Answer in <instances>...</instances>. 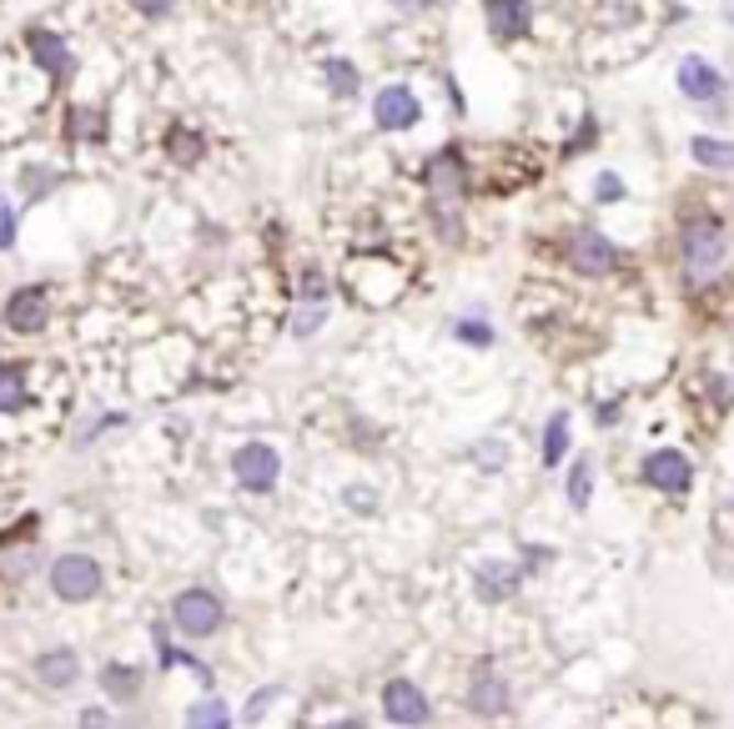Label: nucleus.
<instances>
[{"label": "nucleus", "instance_id": "1", "mask_svg": "<svg viewBox=\"0 0 734 729\" xmlns=\"http://www.w3.org/2000/svg\"><path fill=\"white\" fill-rule=\"evenodd\" d=\"M427 181V202H433V222H438V232L448 242H463V197H468V167H463V152L458 146H448V152H438L433 161H427L423 171Z\"/></svg>", "mask_w": 734, "mask_h": 729}, {"label": "nucleus", "instance_id": "2", "mask_svg": "<svg viewBox=\"0 0 734 729\" xmlns=\"http://www.w3.org/2000/svg\"><path fill=\"white\" fill-rule=\"evenodd\" d=\"M679 262H685L689 288H710L730 262V237H724L720 216H689L679 232Z\"/></svg>", "mask_w": 734, "mask_h": 729}, {"label": "nucleus", "instance_id": "3", "mask_svg": "<svg viewBox=\"0 0 734 729\" xmlns=\"http://www.w3.org/2000/svg\"><path fill=\"white\" fill-rule=\"evenodd\" d=\"M101 588H107V574H101V563L91 553H60L51 563V594L60 604H91Z\"/></svg>", "mask_w": 734, "mask_h": 729}, {"label": "nucleus", "instance_id": "4", "mask_svg": "<svg viewBox=\"0 0 734 729\" xmlns=\"http://www.w3.org/2000/svg\"><path fill=\"white\" fill-rule=\"evenodd\" d=\"M171 619H177V629L187 633V639H212L216 629L226 624V604L216 588H181L177 598H171Z\"/></svg>", "mask_w": 734, "mask_h": 729}, {"label": "nucleus", "instance_id": "5", "mask_svg": "<svg viewBox=\"0 0 734 729\" xmlns=\"http://www.w3.org/2000/svg\"><path fill=\"white\" fill-rule=\"evenodd\" d=\"M232 479L247 493H273L277 479H282V458H277L273 442H242L232 453Z\"/></svg>", "mask_w": 734, "mask_h": 729}, {"label": "nucleus", "instance_id": "6", "mask_svg": "<svg viewBox=\"0 0 734 729\" xmlns=\"http://www.w3.org/2000/svg\"><path fill=\"white\" fill-rule=\"evenodd\" d=\"M382 719L398 729H423L433 719V705L413 680H388L382 684Z\"/></svg>", "mask_w": 734, "mask_h": 729}, {"label": "nucleus", "instance_id": "7", "mask_svg": "<svg viewBox=\"0 0 734 729\" xmlns=\"http://www.w3.org/2000/svg\"><path fill=\"white\" fill-rule=\"evenodd\" d=\"M644 483L659 493H689L694 489V463H689L679 448H654L644 458Z\"/></svg>", "mask_w": 734, "mask_h": 729}, {"label": "nucleus", "instance_id": "8", "mask_svg": "<svg viewBox=\"0 0 734 729\" xmlns=\"http://www.w3.org/2000/svg\"><path fill=\"white\" fill-rule=\"evenodd\" d=\"M509 705H513L509 680H503L498 670H488V664H478L474 680H468V709H474L478 719H503Z\"/></svg>", "mask_w": 734, "mask_h": 729}, {"label": "nucleus", "instance_id": "9", "mask_svg": "<svg viewBox=\"0 0 734 729\" xmlns=\"http://www.w3.org/2000/svg\"><path fill=\"white\" fill-rule=\"evenodd\" d=\"M569 262H574V272H583V277H604L619 267V247L604 232L583 227V232H574V242H569Z\"/></svg>", "mask_w": 734, "mask_h": 729}, {"label": "nucleus", "instance_id": "10", "mask_svg": "<svg viewBox=\"0 0 734 729\" xmlns=\"http://www.w3.org/2000/svg\"><path fill=\"white\" fill-rule=\"evenodd\" d=\"M46 323H51V298H46V288H21V292H11V302H5V327H11V333L36 337V333H46Z\"/></svg>", "mask_w": 734, "mask_h": 729}, {"label": "nucleus", "instance_id": "11", "mask_svg": "<svg viewBox=\"0 0 734 729\" xmlns=\"http://www.w3.org/2000/svg\"><path fill=\"white\" fill-rule=\"evenodd\" d=\"M418 116H423V106H418V97L408 86H382L378 101H372L378 132H408V126H418Z\"/></svg>", "mask_w": 734, "mask_h": 729}, {"label": "nucleus", "instance_id": "12", "mask_svg": "<svg viewBox=\"0 0 734 729\" xmlns=\"http://www.w3.org/2000/svg\"><path fill=\"white\" fill-rule=\"evenodd\" d=\"M483 15L498 41H519V36H529V25H533L529 0H483Z\"/></svg>", "mask_w": 734, "mask_h": 729}, {"label": "nucleus", "instance_id": "13", "mask_svg": "<svg viewBox=\"0 0 734 729\" xmlns=\"http://www.w3.org/2000/svg\"><path fill=\"white\" fill-rule=\"evenodd\" d=\"M679 91H685L689 101H720V91H724V76L714 71L710 60L685 56V60H679Z\"/></svg>", "mask_w": 734, "mask_h": 729}, {"label": "nucleus", "instance_id": "14", "mask_svg": "<svg viewBox=\"0 0 734 729\" xmlns=\"http://www.w3.org/2000/svg\"><path fill=\"white\" fill-rule=\"evenodd\" d=\"M36 680L46 684V689H71L76 680H81V659H76V649H46V654L36 659Z\"/></svg>", "mask_w": 734, "mask_h": 729}, {"label": "nucleus", "instance_id": "15", "mask_svg": "<svg viewBox=\"0 0 734 729\" xmlns=\"http://www.w3.org/2000/svg\"><path fill=\"white\" fill-rule=\"evenodd\" d=\"M31 51H36V60H41V71L51 76V81H66V76L76 71V56L66 51V41L56 36V31H31Z\"/></svg>", "mask_w": 734, "mask_h": 729}, {"label": "nucleus", "instance_id": "16", "mask_svg": "<svg viewBox=\"0 0 734 729\" xmlns=\"http://www.w3.org/2000/svg\"><path fill=\"white\" fill-rule=\"evenodd\" d=\"M513 588H519V569H509L498 559H488V569H478V598L503 604V598H513Z\"/></svg>", "mask_w": 734, "mask_h": 729}, {"label": "nucleus", "instance_id": "17", "mask_svg": "<svg viewBox=\"0 0 734 729\" xmlns=\"http://www.w3.org/2000/svg\"><path fill=\"white\" fill-rule=\"evenodd\" d=\"M101 689L111 699H136L142 694V670L136 664H101Z\"/></svg>", "mask_w": 734, "mask_h": 729}, {"label": "nucleus", "instance_id": "18", "mask_svg": "<svg viewBox=\"0 0 734 729\" xmlns=\"http://www.w3.org/2000/svg\"><path fill=\"white\" fill-rule=\"evenodd\" d=\"M689 156H694L699 167H710V171H730V167H734V142L694 136V142H689Z\"/></svg>", "mask_w": 734, "mask_h": 729}, {"label": "nucleus", "instance_id": "19", "mask_svg": "<svg viewBox=\"0 0 734 729\" xmlns=\"http://www.w3.org/2000/svg\"><path fill=\"white\" fill-rule=\"evenodd\" d=\"M187 729H232V709H226L216 694H207V699H197V705L187 709Z\"/></svg>", "mask_w": 734, "mask_h": 729}, {"label": "nucleus", "instance_id": "20", "mask_svg": "<svg viewBox=\"0 0 734 729\" xmlns=\"http://www.w3.org/2000/svg\"><path fill=\"white\" fill-rule=\"evenodd\" d=\"M564 453H569V413L558 407L554 418H548V428H544V463L558 468V463H564Z\"/></svg>", "mask_w": 734, "mask_h": 729}, {"label": "nucleus", "instance_id": "21", "mask_svg": "<svg viewBox=\"0 0 734 729\" xmlns=\"http://www.w3.org/2000/svg\"><path fill=\"white\" fill-rule=\"evenodd\" d=\"M564 493H569V503L574 508H589V498H593V463L589 458H574V468H569V479H564Z\"/></svg>", "mask_w": 734, "mask_h": 729}, {"label": "nucleus", "instance_id": "22", "mask_svg": "<svg viewBox=\"0 0 734 729\" xmlns=\"http://www.w3.org/2000/svg\"><path fill=\"white\" fill-rule=\"evenodd\" d=\"M25 397H31V388H25V368H0V413H15V407H25Z\"/></svg>", "mask_w": 734, "mask_h": 729}, {"label": "nucleus", "instance_id": "23", "mask_svg": "<svg viewBox=\"0 0 734 729\" xmlns=\"http://www.w3.org/2000/svg\"><path fill=\"white\" fill-rule=\"evenodd\" d=\"M453 337L468 347H493V323H478V317H458L453 323Z\"/></svg>", "mask_w": 734, "mask_h": 729}, {"label": "nucleus", "instance_id": "24", "mask_svg": "<svg viewBox=\"0 0 734 729\" xmlns=\"http://www.w3.org/2000/svg\"><path fill=\"white\" fill-rule=\"evenodd\" d=\"M282 694H287V684H267V689H257L247 699V709H242V719H247V725H262V715H267V709H273Z\"/></svg>", "mask_w": 734, "mask_h": 729}, {"label": "nucleus", "instance_id": "25", "mask_svg": "<svg viewBox=\"0 0 734 729\" xmlns=\"http://www.w3.org/2000/svg\"><path fill=\"white\" fill-rule=\"evenodd\" d=\"M322 76H327V86L337 91V97H353V91H357V71L347 66V60H327V66H322Z\"/></svg>", "mask_w": 734, "mask_h": 729}, {"label": "nucleus", "instance_id": "26", "mask_svg": "<svg viewBox=\"0 0 734 729\" xmlns=\"http://www.w3.org/2000/svg\"><path fill=\"white\" fill-rule=\"evenodd\" d=\"M322 317H327V302H302V312H297L292 333H297V337H312V333L322 327Z\"/></svg>", "mask_w": 734, "mask_h": 729}, {"label": "nucleus", "instance_id": "27", "mask_svg": "<svg viewBox=\"0 0 734 729\" xmlns=\"http://www.w3.org/2000/svg\"><path fill=\"white\" fill-rule=\"evenodd\" d=\"M15 247V206L0 197V251H11Z\"/></svg>", "mask_w": 734, "mask_h": 729}, {"label": "nucleus", "instance_id": "28", "mask_svg": "<svg viewBox=\"0 0 734 729\" xmlns=\"http://www.w3.org/2000/svg\"><path fill=\"white\" fill-rule=\"evenodd\" d=\"M71 126H76V136H91V142H101V111H76Z\"/></svg>", "mask_w": 734, "mask_h": 729}, {"label": "nucleus", "instance_id": "29", "mask_svg": "<svg viewBox=\"0 0 734 729\" xmlns=\"http://www.w3.org/2000/svg\"><path fill=\"white\" fill-rule=\"evenodd\" d=\"M593 197H599V202H619V197H624V181H619L614 171H604V177L593 181Z\"/></svg>", "mask_w": 734, "mask_h": 729}, {"label": "nucleus", "instance_id": "30", "mask_svg": "<svg viewBox=\"0 0 734 729\" xmlns=\"http://www.w3.org/2000/svg\"><path fill=\"white\" fill-rule=\"evenodd\" d=\"M478 463H483V468H503V463H509V448H503V442H478Z\"/></svg>", "mask_w": 734, "mask_h": 729}, {"label": "nucleus", "instance_id": "31", "mask_svg": "<svg viewBox=\"0 0 734 729\" xmlns=\"http://www.w3.org/2000/svg\"><path fill=\"white\" fill-rule=\"evenodd\" d=\"M81 729H116V719H111V709H81Z\"/></svg>", "mask_w": 734, "mask_h": 729}, {"label": "nucleus", "instance_id": "32", "mask_svg": "<svg viewBox=\"0 0 734 729\" xmlns=\"http://www.w3.org/2000/svg\"><path fill=\"white\" fill-rule=\"evenodd\" d=\"M347 503H353V508H378V493H372V489H347Z\"/></svg>", "mask_w": 734, "mask_h": 729}, {"label": "nucleus", "instance_id": "33", "mask_svg": "<svg viewBox=\"0 0 734 729\" xmlns=\"http://www.w3.org/2000/svg\"><path fill=\"white\" fill-rule=\"evenodd\" d=\"M131 5H136L142 15H166V11H171V0H131Z\"/></svg>", "mask_w": 734, "mask_h": 729}, {"label": "nucleus", "instance_id": "34", "mask_svg": "<svg viewBox=\"0 0 734 729\" xmlns=\"http://www.w3.org/2000/svg\"><path fill=\"white\" fill-rule=\"evenodd\" d=\"M177 156H181V161H191V156H197V136L177 132Z\"/></svg>", "mask_w": 734, "mask_h": 729}, {"label": "nucleus", "instance_id": "35", "mask_svg": "<svg viewBox=\"0 0 734 729\" xmlns=\"http://www.w3.org/2000/svg\"><path fill=\"white\" fill-rule=\"evenodd\" d=\"M589 142H593V116H583V132H579V142H569V156H574V152H583Z\"/></svg>", "mask_w": 734, "mask_h": 729}, {"label": "nucleus", "instance_id": "36", "mask_svg": "<svg viewBox=\"0 0 734 729\" xmlns=\"http://www.w3.org/2000/svg\"><path fill=\"white\" fill-rule=\"evenodd\" d=\"M327 729H367V725H363V719H357V715H347V719H332Z\"/></svg>", "mask_w": 734, "mask_h": 729}, {"label": "nucleus", "instance_id": "37", "mask_svg": "<svg viewBox=\"0 0 734 729\" xmlns=\"http://www.w3.org/2000/svg\"><path fill=\"white\" fill-rule=\"evenodd\" d=\"M398 11H423V5H433V0H392Z\"/></svg>", "mask_w": 734, "mask_h": 729}, {"label": "nucleus", "instance_id": "38", "mask_svg": "<svg viewBox=\"0 0 734 729\" xmlns=\"http://www.w3.org/2000/svg\"><path fill=\"white\" fill-rule=\"evenodd\" d=\"M724 15H730V21H734V5H730V11H724Z\"/></svg>", "mask_w": 734, "mask_h": 729}]
</instances>
